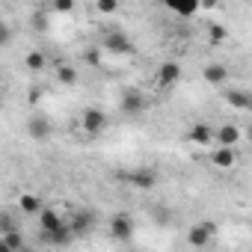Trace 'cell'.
I'll list each match as a JSON object with an SVG mask.
<instances>
[{
  "label": "cell",
  "mask_w": 252,
  "mask_h": 252,
  "mask_svg": "<svg viewBox=\"0 0 252 252\" xmlns=\"http://www.w3.org/2000/svg\"><path fill=\"white\" fill-rule=\"evenodd\" d=\"M0 86H3V74H0Z\"/></svg>",
  "instance_id": "31"
},
{
  "label": "cell",
  "mask_w": 252,
  "mask_h": 252,
  "mask_svg": "<svg viewBox=\"0 0 252 252\" xmlns=\"http://www.w3.org/2000/svg\"><path fill=\"white\" fill-rule=\"evenodd\" d=\"M39 98H42V89H33V92H30V101H33V104H36V101H39Z\"/></svg>",
  "instance_id": "30"
},
{
  "label": "cell",
  "mask_w": 252,
  "mask_h": 252,
  "mask_svg": "<svg viewBox=\"0 0 252 252\" xmlns=\"http://www.w3.org/2000/svg\"><path fill=\"white\" fill-rule=\"evenodd\" d=\"M57 80H60L63 86H74V83H77V68L68 65V63H60V65H57Z\"/></svg>",
  "instance_id": "21"
},
{
  "label": "cell",
  "mask_w": 252,
  "mask_h": 252,
  "mask_svg": "<svg viewBox=\"0 0 252 252\" xmlns=\"http://www.w3.org/2000/svg\"><path fill=\"white\" fill-rule=\"evenodd\" d=\"M9 228H15V217H12V214H6V211H0V234L9 231Z\"/></svg>",
  "instance_id": "26"
},
{
  "label": "cell",
  "mask_w": 252,
  "mask_h": 252,
  "mask_svg": "<svg viewBox=\"0 0 252 252\" xmlns=\"http://www.w3.org/2000/svg\"><path fill=\"white\" fill-rule=\"evenodd\" d=\"M65 222H68V228L74 231V237H80V234L92 231V225H95V214H89V211H74Z\"/></svg>",
  "instance_id": "10"
},
{
  "label": "cell",
  "mask_w": 252,
  "mask_h": 252,
  "mask_svg": "<svg viewBox=\"0 0 252 252\" xmlns=\"http://www.w3.org/2000/svg\"><path fill=\"white\" fill-rule=\"evenodd\" d=\"M15 205H18V211H21V214L36 217V214L42 211V196H36V193H21V196L15 199Z\"/></svg>",
  "instance_id": "19"
},
{
  "label": "cell",
  "mask_w": 252,
  "mask_h": 252,
  "mask_svg": "<svg viewBox=\"0 0 252 252\" xmlns=\"http://www.w3.org/2000/svg\"><path fill=\"white\" fill-rule=\"evenodd\" d=\"M119 110L125 113V116H140L143 110H146V95L137 89V86H128L122 92V98H119Z\"/></svg>",
  "instance_id": "4"
},
{
  "label": "cell",
  "mask_w": 252,
  "mask_h": 252,
  "mask_svg": "<svg viewBox=\"0 0 252 252\" xmlns=\"http://www.w3.org/2000/svg\"><path fill=\"white\" fill-rule=\"evenodd\" d=\"M12 42V27L3 21V18H0V48H6Z\"/></svg>",
  "instance_id": "25"
},
{
  "label": "cell",
  "mask_w": 252,
  "mask_h": 252,
  "mask_svg": "<svg viewBox=\"0 0 252 252\" xmlns=\"http://www.w3.org/2000/svg\"><path fill=\"white\" fill-rule=\"evenodd\" d=\"M240 137L243 134L237 125H220V128H214V143H220V146H237Z\"/></svg>",
  "instance_id": "15"
},
{
  "label": "cell",
  "mask_w": 252,
  "mask_h": 252,
  "mask_svg": "<svg viewBox=\"0 0 252 252\" xmlns=\"http://www.w3.org/2000/svg\"><path fill=\"white\" fill-rule=\"evenodd\" d=\"M211 163L217 169H231L237 163V146H220L214 155H211Z\"/></svg>",
  "instance_id": "12"
},
{
  "label": "cell",
  "mask_w": 252,
  "mask_h": 252,
  "mask_svg": "<svg viewBox=\"0 0 252 252\" xmlns=\"http://www.w3.org/2000/svg\"><path fill=\"white\" fill-rule=\"evenodd\" d=\"M74 6H77V0H51V9L57 15H71Z\"/></svg>",
  "instance_id": "23"
},
{
  "label": "cell",
  "mask_w": 252,
  "mask_h": 252,
  "mask_svg": "<svg viewBox=\"0 0 252 252\" xmlns=\"http://www.w3.org/2000/svg\"><path fill=\"white\" fill-rule=\"evenodd\" d=\"M107 125H110V119L101 107H86L80 113V128H83L86 137H101L107 131Z\"/></svg>",
  "instance_id": "1"
},
{
  "label": "cell",
  "mask_w": 252,
  "mask_h": 252,
  "mask_svg": "<svg viewBox=\"0 0 252 252\" xmlns=\"http://www.w3.org/2000/svg\"><path fill=\"white\" fill-rule=\"evenodd\" d=\"M202 77H205V83H211V86H222V83H228V68L220 65V63H211V65H205Z\"/></svg>",
  "instance_id": "17"
},
{
  "label": "cell",
  "mask_w": 252,
  "mask_h": 252,
  "mask_svg": "<svg viewBox=\"0 0 252 252\" xmlns=\"http://www.w3.org/2000/svg\"><path fill=\"white\" fill-rule=\"evenodd\" d=\"M217 3H220V0H199V12H202V9L211 12V9H217Z\"/></svg>",
  "instance_id": "29"
},
{
  "label": "cell",
  "mask_w": 252,
  "mask_h": 252,
  "mask_svg": "<svg viewBox=\"0 0 252 252\" xmlns=\"http://www.w3.org/2000/svg\"><path fill=\"white\" fill-rule=\"evenodd\" d=\"M152 217H155V220H158V222H160V225H166V222H169V211H166V208H163V205H158V208H155V211H152Z\"/></svg>",
  "instance_id": "28"
},
{
  "label": "cell",
  "mask_w": 252,
  "mask_h": 252,
  "mask_svg": "<svg viewBox=\"0 0 252 252\" xmlns=\"http://www.w3.org/2000/svg\"><path fill=\"white\" fill-rule=\"evenodd\" d=\"M24 65H27V71H42V68L48 65V57H45V51H27V57H24Z\"/></svg>",
  "instance_id": "20"
},
{
  "label": "cell",
  "mask_w": 252,
  "mask_h": 252,
  "mask_svg": "<svg viewBox=\"0 0 252 252\" xmlns=\"http://www.w3.org/2000/svg\"><path fill=\"white\" fill-rule=\"evenodd\" d=\"M155 83H158L160 89L178 86V83H181V65H178V63H163V65L158 68V74H155Z\"/></svg>",
  "instance_id": "7"
},
{
  "label": "cell",
  "mask_w": 252,
  "mask_h": 252,
  "mask_svg": "<svg viewBox=\"0 0 252 252\" xmlns=\"http://www.w3.org/2000/svg\"><path fill=\"white\" fill-rule=\"evenodd\" d=\"M83 60H86L92 68H101V51H86V54H83Z\"/></svg>",
  "instance_id": "27"
},
{
  "label": "cell",
  "mask_w": 252,
  "mask_h": 252,
  "mask_svg": "<svg viewBox=\"0 0 252 252\" xmlns=\"http://www.w3.org/2000/svg\"><path fill=\"white\" fill-rule=\"evenodd\" d=\"M214 234H217V222L202 220V222H196V225L187 228V243H190L193 249H205V246L214 240Z\"/></svg>",
  "instance_id": "3"
},
{
  "label": "cell",
  "mask_w": 252,
  "mask_h": 252,
  "mask_svg": "<svg viewBox=\"0 0 252 252\" xmlns=\"http://www.w3.org/2000/svg\"><path fill=\"white\" fill-rule=\"evenodd\" d=\"M36 220H39V231H42V234H45V231H54V228H60V225L65 222L60 211H54V208H45V205H42V211L36 214Z\"/></svg>",
  "instance_id": "13"
},
{
  "label": "cell",
  "mask_w": 252,
  "mask_h": 252,
  "mask_svg": "<svg viewBox=\"0 0 252 252\" xmlns=\"http://www.w3.org/2000/svg\"><path fill=\"white\" fill-rule=\"evenodd\" d=\"M24 246H27V240H24V234H21L18 225L0 234V252H21Z\"/></svg>",
  "instance_id": "11"
},
{
  "label": "cell",
  "mask_w": 252,
  "mask_h": 252,
  "mask_svg": "<svg viewBox=\"0 0 252 252\" xmlns=\"http://www.w3.org/2000/svg\"><path fill=\"white\" fill-rule=\"evenodd\" d=\"M222 98H225L228 107H234V110H249V104H252L249 92H246V89H234V86H228V89L222 92Z\"/></svg>",
  "instance_id": "18"
},
{
  "label": "cell",
  "mask_w": 252,
  "mask_h": 252,
  "mask_svg": "<svg viewBox=\"0 0 252 252\" xmlns=\"http://www.w3.org/2000/svg\"><path fill=\"white\" fill-rule=\"evenodd\" d=\"M158 169L155 166H140V169H131L128 175H125V181H128L134 190H152L158 184Z\"/></svg>",
  "instance_id": "5"
},
{
  "label": "cell",
  "mask_w": 252,
  "mask_h": 252,
  "mask_svg": "<svg viewBox=\"0 0 252 252\" xmlns=\"http://www.w3.org/2000/svg\"><path fill=\"white\" fill-rule=\"evenodd\" d=\"M42 240H45V243H51V246H68V243L74 240V231L68 228V222H63L60 228L45 231V234H42Z\"/></svg>",
  "instance_id": "16"
},
{
  "label": "cell",
  "mask_w": 252,
  "mask_h": 252,
  "mask_svg": "<svg viewBox=\"0 0 252 252\" xmlns=\"http://www.w3.org/2000/svg\"><path fill=\"white\" fill-rule=\"evenodd\" d=\"M110 234H113L119 243H128V240L134 237V220H131L128 214H116V217L110 220Z\"/></svg>",
  "instance_id": "6"
},
{
  "label": "cell",
  "mask_w": 252,
  "mask_h": 252,
  "mask_svg": "<svg viewBox=\"0 0 252 252\" xmlns=\"http://www.w3.org/2000/svg\"><path fill=\"white\" fill-rule=\"evenodd\" d=\"M27 134H30L33 140H48V137H51V122H48L45 116L33 113V116L27 119Z\"/></svg>",
  "instance_id": "14"
},
{
  "label": "cell",
  "mask_w": 252,
  "mask_h": 252,
  "mask_svg": "<svg viewBox=\"0 0 252 252\" xmlns=\"http://www.w3.org/2000/svg\"><path fill=\"white\" fill-rule=\"evenodd\" d=\"M187 140H190L193 146H199V149H208V146L214 143V125H208V122H196V125H190Z\"/></svg>",
  "instance_id": "8"
},
{
  "label": "cell",
  "mask_w": 252,
  "mask_h": 252,
  "mask_svg": "<svg viewBox=\"0 0 252 252\" xmlns=\"http://www.w3.org/2000/svg\"><path fill=\"white\" fill-rule=\"evenodd\" d=\"M225 39H228V30L222 24H208V42L211 45H222Z\"/></svg>",
  "instance_id": "22"
},
{
  "label": "cell",
  "mask_w": 252,
  "mask_h": 252,
  "mask_svg": "<svg viewBox=\"0 0 252 252\" xmlns=\"http://www.w3.org/2000/svg\"><path fill=\"white\" fill-rule=\"evenodd\" d=\"M160 6L178 18H193L199 12V0H160Z\"/></svg>",
  "instance_id": "9"
},
{
  "label": "cell",
  "mask_w": 252,
  "mask_h": 252,
  "mask_svg": "<svg viewBox=\"0 0 252 252\" xmlns=\"http://www.w3.org/2000/svg\"><path fill=\"white\" fill-rule=\"evenodd\" d=\"M95 9L98 15H113L119 9V0H95Z\"/></svg>",
  "instance_id": "24"
},
{
  "label": "cell",
  "mask_w": 252,
  "mask_h": 252,
  "mask_svg": "<svg viewBox=\"0 0 252 252\" xmlns=\"http://www.w3.org/2000/svg\"><path fill=\"white\" fill-rule=\"evenodd\" d=\"M101 48H104L110 57H134V54H137L134 42L125 36V33H107L104 42H101Z\"/></svg>",
  "instance_id": "2"
}]
</instances>
